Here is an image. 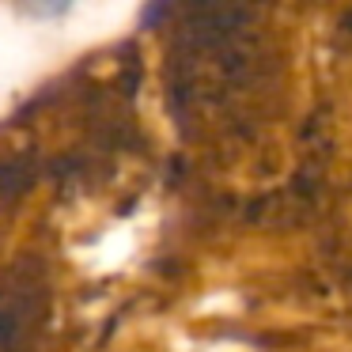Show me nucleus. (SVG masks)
<instances>
[{"mask_svg": "<svg viewBox=\"0 0 352 352\" xmlns=\"http://www.w3.org/2000/svg\"><path fill=\"white\" fill-rule=\"evenodd\" d=\"M50 318V273L38 254H19L0 273V352H34Z\"/></svg>", "mask_w": 352, "mask_h": 352, "instance_id": "1", "label": "nucleus"}, {"mask_svg": "<svg viewBox=\"0 0 352 352\" xmlns=\"http://www.w3.org/2000/svg\"><path fill=\"white\" fill-rule=\"evenodd\" d=\"M337 27H341V34H344V38H352V8H344V12H341Z\"/></svg>", "mask_w": 352, "mask_h": 352, "instance_id": "2", "label": "nucleus"}]
</instances>
